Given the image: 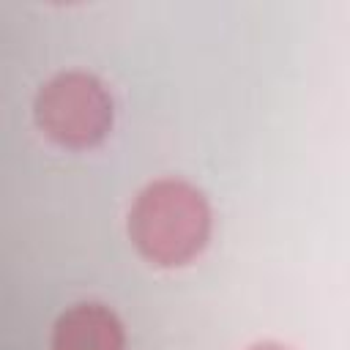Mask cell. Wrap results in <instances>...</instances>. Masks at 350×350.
I'll use <instances>...</instances> for the list:
<instances>
[{
  "label": "cell",
  "instance_id": "cell-4",
  "mask_svg": "<svg viewBox=\"0 0 350 350\" xmlns=\"http://www.w3.org/2000/svg\"><path fill=\"white\" fill-rule=\"evenodd\" d=\"M249 350H290V347H282V345H273V342H262V345H254Z\"/></svg>",
  "mask_w": 350,
  "mask_h": 350
},
{
  "label": "cell",
  "instance_id": "cell-2",
  "mask_svg": "<svg viewBox=\"0 0 350 350\" xmlns=\"http://www.w3.org/2000/svg\"><path fill=\"white\" fill-rule=\"evenodd\" d=\"M36 126L60 148L88 150L112 129L115 104L107 85L90 71H60L41 85L33 101Z\"/></svg>",
  "mask_w": 350,
  "mask_h": 350
},
{
  "label": "cell",
  "instance_id": "cell-1",
  "mask_svg": "<svg viewBox=\"0 0 350 350\" xmlns=\"http://www.w3.org/2000/svg\"><path fill=\"white\" fill-rule=\"evenodd\" d=\"M129 238L153 265H189L208 246L211 205L189 180L159 178L137 194L129 211Z\"/></svg>",
  "mask_w": 350,
  "mask_h": 350
},
{
  "label": "cell",
  "instance_id": "cell-3",
  "mask_svg": "<svg viewBox=\"0 0 350 350\" xmlns=\"http://www.w3.org/2000/svg\"><path fill=\"white\" fill-rule=\"evenodd\" d=\"M52 350H126V331L118 314L98 304L82 301L68 306L52 325Z\"/></svg>",
  "mask_w": 350,
  "mask_h": 350
}]
</instances>
